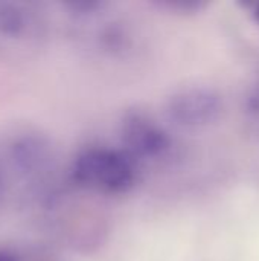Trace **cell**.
Wrapping results in <instances>:
<instances>
[{
	"instance_id": "1",
	"label": "cell",
	"mask_w": 259,
	"mask_h": 261,
	"mask_svg": "<svg viewBox=\"0 0 259 261\" xmlns=\"http://www.w3.org/2000/svg\"><path fill=\"white\" fill-rule=\"evenodd\" d=\"M72 174L79 185L104 191L125 190L133 179L124 158L107 150L82 151L73 162Z\"/></svg>"
},
{
	"instance_id": "2",
	"label": "cell",
	"mask_w": 259,
	"mask_h": 261,
	"mask_svg": "<svg viewBox=\"0 0 259 261\" xmlns=\"http://www.w3.org/2000/svg\"><path fill=\"white\" fill-rule=\"evenodd\" d=\"M218 107L220 102L217 96L209 92L194 90L177 98L172 113L177 119L186 124H198L212 119L218 113Z\"/></svg>"
},
{
	"instance_id": "3",
	"label": "cell",
	"mask_w": 259,
	"mask_h": 261,
	"mask_svg": "<svg viewBox=\"0 0 259 261\" xmlns=\"http://www.w3.org/2000/svg\"><path fill=\"white\" fill-rule=\"evenodd\" d=\"M11 156L18 171L37 173L47 161L49 153L46 144L40 138L23 136L11 145Z\"/></svg>"
},
{
	"instance_id": "4",
	"label": "cell",
	"mask_w": 259,
	"mask_h": 261,
	"mask_svg": "<svg viewBox=\"0 0 259 261\" xmlns=\"http://www.w3.org/2000/svg\"><path fill=\"white\" fill-rule=\"evenodd\" d=\"M29 26V14L24 6L12 2H0V37H21Z\"/></svg>"
},
{
	"instance_id": "5",
	"label": "cell",
	"mask_w": 259,
	"mask_h": 261,
	"mask_svg": "<svg viewBox=\"0 0 259 261\" xmlns=\"http://www.w3.org/2000/svg\"><path fill=\"white\" fill-rule=\"evenodd\" d=\"M0 261H20V258L9 251H0Z\"/></svg>"
},
{
	"instance_id": "6",
	"label": "cell",
	"mask_w": 259,
	"mask_h": 261,
	"mask_svg": "<svg viewBox=\"0 0 259 261\" xmlns=\"http://www.w3.org/2000/svg\"><path fill=\"white\" fill-rule=\"evenodd\" d=\"M2 194H3V177H2V173H0V199H2Z\"/></svg>"
}]
</instances>
